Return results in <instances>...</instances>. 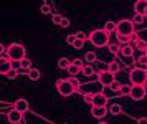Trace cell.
<instances>
[{
	"mask_svg": "<svg viewBox=\"0 0 147 124\" xmlns=\"http://www.w3.org/2000/svg\"><path fill=\"white\" fill-rule=\"evenodd\" d=\"M109 35L111 33H107L104 28L93 30V32L89 33V41L96 48H104V46H109Z\"/></svg>",
	"mask_w": 147,
	"mask_h": 124,
	"instance_id": "obj_1",
	"label": "cell"
},
{
	"mask_svg": "<svg viewBox=\"0 0 147 124\" xmlns=\"http://www.w3.org/2000/svg\"><path fill=\"white\" fill-rule=\"evenodd\" d=\"M7 56L12 60V61H22V60L27 58V50H25V46L20 45V43H12V45L8 46Z\"/></svg>",
	"mask_w": 147,
	"mask_h": 124,
	"instance_id": "obj_2",
	"label": "cell"
},
{
	"mask_svg": "<svg viewBox=\"0 0 147 124\" xmlns=\"http://www.w3.org/2000/svg\"><path fill=\"white\" fill-rule=\"evenodd\" d=\"M134 26H136V23H134L132 20H121L119 23H117V30H116V35H121V37H132L134 33Z\"/></svg>",
	"mask_w": 147,
	"mask_h": 124,
	"instance_id": "obj_3",
	"label": "cell"
},
{
	"mask_svg": "<svg viewBox=\"0 0 147 124\" xmlns=\"http://www.w3.org/2000/svg\"><path fill=\"white\" fill-rule=\"evenodd\" d=\"M129 79L132 85H146L147 83V70L144 68H132L129 73Z\"/></svg>",
	"mask_w": 147,
	"mask_h": 124,
	"instance_id": "obj_4",
	"label": "cell"
},
{
	"mask_svg": "<svg viewBox=\"0 0 147 124\" xmlns=\"http://www.w3.org/2000/svg\"><path fill=\"white\" fill-rule=\"evenodd\" d=\"M56 89H58V93H60L61 96H65V98H68V96H71L73 93H76L73 85L69 83V79H56Z\"/></svg>",
	"mask_w": 147,
	"mask_h": 124,
	"instance_id": "obj_5",
	"label": "cell"
},
{
	"mask_svg": "<svg viewBox=\"0 0 147 124\" xmlns=\"http://www.w3.org/2000/svg\"><path fill=\"white\" fill-rule=\"evenodd\" d=\"M98 79H99V83L102 86H106V88H111V85H113L114 81V75L111 71H99L98 73Z\"/></svg>",
	"mask_w": 147,
	"mask_h": 124,
	"instance_id": "obj_6",
	"label": "cell"
},
{
	"mask_svg": "<svg viewBox=\"0 0 147 124\" xmlns=\"http://www.w3.org/2000/svg\"><path fill=\"white\" fill-rule=\"evenodd\" d=\"M131 98H132L134 101H140V99L146 98V88H144V85H132Z\"/></svg>",
	"mask_w": 147,
	"mask_h": 124,
	"instance_id": "obj_7",
	"label": "cell"
},
{
	"mask_svg": "<svg viewBox=\"0 0 147 124\" xmlns=\"http://www.w3.org/2000/svg\"><path fill=\"white\" fill-rule=\"evenodd\" d=\"M12 70H13L12 68V60L8 58V56H2V60H0V73L3 76H7Z\"/></svg>",
	"mask_w": 147,
	"mask_h": 124,
	"instance_id": "obj_8",
	"label": "cell"
},
{
	"mask_svg": "<svg viewBox=\"0 0 147 124\" xmlns=\"http://www.w3.org/2000/svg\"><path fill=\"white\" fill-rule=\"evenodd\" d=\"M22 114H23V112L17 111V109H12V111L7 112V121L10 124H20L22 119H23V116H22Z\"/></svg>",
	"mask_w": 147,
	"mask_h": 124,
	"instance_id": "obj_9",
	"label": "cell"
},
{
	"mask_svg": "<svg viewBox=\"0 0 147 124\" xmlns=\"http://www.w3.org/2000/svg\"><path fill=\"white\" fill-rule=\"evenodd\" d=\"M109 101L104 93H96L94 94V101H93V106H98V108H106V103Z\"/></svg>",
	"mask_w": 147,
	"mask_h": 124,
	"instance_id": "obj_10",
	"label": "cell"
},
{
	"mask_svg": "<svg viewBox=\"0 0 147 124\" xmlns=\"http://www.w3.org/2000/svg\"><path fill=\"white\" fill-rule=\"evenodd\" d=\"M13 109H17V111H20V112H27L30 109V103H28L27 99L20 98L13 103Z\"/></svg>",
	"mask_w": 147,
	"mask_h": 124,
	"instance_id": "obj_11",
	"label": "cell"
},
{
	"mask_svg": "<svg viewBox=\"0 0 147 124\" xmlns=\"http://www.w3.org/2000/svg\"><path fill=\"white\" fill-rule=\"evenodd\" d=\"M134 10H136V13H139V15H146V12H147V0H136V3H134Z\"/></svg>",
	"mask_w": 147,
	"mask_h": 124,
	"instance_id": "obj_12",
	"label": "cell"
},
{
	"mask_svg": "<svg viewBox=\"0 0 147 124\" xmlns=\"http://www.w3.org/2000/svg\"><path fill=\"white\" fill-rule=\"evenodd\" d=\"M107 114L106 108H98V106H91V116L96 119H102Z\"/></svg>",
	"mask_w": 147,
	"mask_h": 124,
	"instance_id": "obj_13",
	"label": "cell"
},
{
	"mask_svg": "<svg viewBox=\"0 0 147 124\" xmlns=\"http://www.w3.org/2000/svg\"><path fill=\"white\" fill-rule=\"evenodd\" d=\"M134 51H136V48H134L132 45H122V48H121V55H122L124 58L134 56Z\"/></svg>",
	"mask_w": 147,
	"mask_h": 124,
	"instance_id": "obj_14",
	"label": "cell"
},
{
	"mask_svg": "<svg viewBox=\"0 0 147 124\" xmlns=\"http://www.w3.org/2000/svg\"><path fill=\"white\" fill-rule=\"evenodd\" d=\"M71 63H73V61H69L68 58L63 56V58L58 60V68H60V70H66V71H68V68L71 66Z\"/></svg>",
	"mask_w": 147,
	"mask_h": 124,
	"instance_id": "obj_15",
	"label": "cell"
},
{
	"mask_svg": "<svg viewBox=\"0 0 147 124\" xmlns=\"http://www.w3.org/2000/svg\"><path fill=\"white\" fill-rule=\"evenodd\" d=\"M109 112H111L113 116H119L121 112H122V106H121L119 103H114V104H111V108H109Z\"/></svg>",
	"mask_w": 147,
	"mask_h": 124,
	"instance_id": "obj_16",
	"label": "cell"
},
{
	"mask_svg": "<svg viewBox=\"0 0 147 124\" xmlns=\"http://www.w3.org/2000/svg\"><path fill=\"white\" fill-rule=\"evenodd\" d=\"M40 76H41V73H40V70H36V68H33V70L28 71V78L32 79V81H38Z\"/></svg>",
	"mask_w": 147,
	"mask_h": 124,
	"instance_id": "obj_17",
	"label": "cell"
},
{
	"mask_svg": "<svg viewBox=\"0 0 147 124\" xmlns=\"http://www.w3.org/2000/svg\"><path fill=\"white\" fill-rule=\"evenodd\" d=\"M121 70H122V66L119 65V61H111V63H109V71L113 73V75L119 73Z\"/></svg>",
	"mask_w": 147,
	"mask_h": 124,
	"instance_id": "obj_18",
	"label": "cell"
},
{
	"mask_svg": "<svg viewBox=\"0 0 147 124\" xmlns=\"http://www.w3.org/2000/svg\"><path fill=\"white\" fill-rule=\"evenodd\" d=\"M84 61H86V63H96V61H98L96 53L94 51H86V55H84Z\"/></svg>",
	"mask_w": 147,
	"mask_h": 124,
	"instance_id": "obj_19",
	"label": "cell"
},
{
	"mask_svg": "<svg viewBox=\"0 0 147 124\" xmlns=\"http://www.w3.org/2000/svg\"><path fill=\"white\" fill-rule=\"evenodd\" d=\"M104 30H106L107 33L116 32V30H117V23H114V22H111V20H109V22H106V23H104Z\"/></svg>",
	"mask_w": 147,
	"mask_h": 124,
	"instance_id": "obj_20",
	"label": "cell"
},
{
	"mask_svg": "<svg viewBox=\"0 0 147 124\" xmlns=\"http://www.w3.org/2000/svg\"><path fill=\"white\" fill-rule=\"evenodd\" d=\"M68 79H69V83L73 85V88L76 89V93H80V91H81V83H80V79L76 78V76H69Z\"/></svg>",
	"mask_w": 147,
	"mask_h": 124,
	"instance_id": "obj_21",
	"label": "cell"
},
{
	"mask_svg": "<svg viewBox=\"0 0 147 124\" xmlns=\"http://www.w3.org/2000/svg\"><path fill=\"white\" fill-rule=\"evenodd\" d=\"M107 48H109V51L113 53V55H116V56H117V55H121V48H122V46L117 45V43H109V46H107Z\"/></svg>",
	"mask_w": 147,
	"mask_h": 124,
	"instance_id": "obj_22",
	"label": "cell"
},
{
	"mask_svg": "<svg viewBox=\"0 0 147 124\" xmlns=\"http://www.w3.org/2000/svg\"><path fill=\"white\" fill-rule=\"evenodd\" d=\"M80 71H83V70H81L80 66H76L74 63H71V66L68 68V73H69V76H78V75H80Z\"/></svg>",
	"mask_w": 147,
	"mask_h": 124,
	"instance_id": "obj_23",
	"label": "cell"
},
{
	"mask_svg": "<svg viewBox=\"0 0 147 124\" xmlns=\"http://www.w3.org/2000/svg\"><path fill=\"white\" fill-rule=\"evenodd\" d=\"M132 46L136 48V50H142V53H146V50H147V43L144 41V40H139V41L132 43Z\"/></svg>",
	"mask_w": 147,
	"mask_h": 124,
	"instance_id": "obj_24",
	"label": "cell"
},
{
	"mask_svg": "<svg viewBox=\"0 0 147 124\" xmlns=\"http://www.w3.org/2000/svg\"><path fill=\"white\" fill-rule=\"evenodd\" d=\"M137 65H139V68L147 70V56H146V53H142L139 58H137Z\"/></svg>",
	"mask_w": 147,
	"mask_h": 124,
	"instance_id": "obj_25",
	"label": "cell"
},
{
	"mask_svg": "<svg viewBox=\"0 0 147 124\" xmlns=\"http://www.w3.org/2000/svg\"><path fill=\"white\" fill-rule=\"evenodd\" d=\"M131 91H132V86L131 85H122L119 96H131Z\"/></svg>",
	"mask_w": 147,
	"mask_h": 124,
	"instance_id": "obj_26",
	"label": "cell"
},
{
	"mask_svg": "<svg viewBox=\"0 0 147 124\" xmlns=\"http://www.w3.org/2000/svg\"><path fill=\"white\" fill-rule=\"evenodd\" d=\"M22 70H25V71H30V70H33V68H32V60H30V58L22 60Z\"/></svg>",
	"mask_w": 147,
	"mask_h": 124,
	"instance_id": "obj_27",
	"label": "cell"
},
{
	"mask_svg": "<svg viewBox=\"0 0 147 124\" xmlns=\"http://www.w3.org/2000/svg\"><path fill=\"white\" fill-rule=\"evenodd\" d=\"M83 75H84V76H93L94 75V68H93V65H86L84 66V68H83Z\"/></svg>",
	"mask_w": 147,
	"mask_h": 124,
	"instance_id": "obj_28",
	"label": "cell"
},
{
	"mask_svg": "<svg viewBox=\"0 0 147 124\" xmlns=\"http://www.w3.org/2000/svg\"><path fill=\"white\" fill-rule=\"evenodd\" d=\"M144 20H146V17H144V15L136 13V15H134V18H132V22L136 23V25H140V23H144Z\"/></svg>",
	"mask_w": 147,
	"mask_h": 124,
	"instance_id": "obj_29",
	"label": "cell"
},
{
	"mask_svg": "<svg viewBox=\"0 0 147 124\" xmlns=\"http://www.w3.org/2000/svg\"><path fill=\"white\" fill-rule=\"evenodd\" d=\"M83 98H84V103H88V104L93 106V101H94V94H93V93H84V96H83Z\"/></svg>",
	"mask_w": 147,
	"mask_h": 124,
	"instance_id": "obj_30",
	"label": "cell"
},
{
	"mask_svg": "<svg viewBox=\"0 0 147 124\" xmlns=\"http://www.w3.org/2000/svg\"><path fill=\"white\" fill-rule=\"evenodd\" d=\"M63 18H65V17H61L60 13H53V17H51V20H53V23H56V25H61V22H63Z\"/></svg>",
	"mask_w": 147,
	"mask_h": 124,
	"instance_id": "obj_31",
	"label": "cell"
},
{
	"mask_svg": "<svg viewBox=\"0 0 147 124\" xmlns=\"http://www.w3.org/2000/svg\"><path fill=\"white\" fill-rule=\"evenodd\" d=\"M40 12L43 13V15H50V13H51V7L48 5V3H43L41 8H40Z\"/></svg>",
	"mask_w": 147,
	"mask_h": 124,
	"instance_id": "obj_32",
	"label": "cell"
},
{
	"mask_svg": "<svg viewBox=\"0 0 147 124\" xmlns=\"http://www.w3.org/2000/svg\"><path fill=\"white\" fill-rule=\"evenodd\" d=\"M78 40V37H76V33H71V35H68L66 37V43L68 45H74V41Z\"/></svg>",
	"mask_w": 147,
	"mask_h": 124,
	"instance_id": "obj_33",
	"label": "cell"
},
{
	"mask_svg": "<svg viewBox=\"0 0 147 124\" xmlns=\"http://www.w3.org/2000/svg\"><path fill=\"white\" fill-rule=\"evenodd\" d=\"M121 88H122V85H121L119 81H114L113 85H111V89H113L114 93H121Z\"/></svg>",
	"mask_w": 147,
	"mask_h": 124,
	"instance_id": "obj_34",
	"label": "cell"
},
{
	"mask_svg": "<svg viewBox=\"0 0 147 124\" xmlns=\"http://www.w3.org/2000/svg\"><path fill=\"white\" fill-rule=\"evenodd\" d=\"M117 41H119V43H122V45H129L131 38H129V37H121V35H117Z\"/></svg>",
	"mask_w": 147,
	"mask_h": 124,
	"instance_id": "obj_35",
	"label": "cell"
},
{
	"mask_svg": "<svg viewBox=\"0 0 147 124\" xmlns=\"http://www.w3.org/2000/svg\"><path fill=\"white\" fill-rule=\"evenodd\" d=\"M76 37H78L80 40H83V41L89 40V35H86V33H84V32H81V30H80V32H76Z\"/></svg>",
	"mask_w": 147,
	"mask_h": 124,
	"instance_id": "obj_36",
	"label": "cell"
},
{
	"mask_svg": "<svg viewBox=\"0 0 147 124\" xmlns=\"http://www.w3.org/2000/svg\"><path fill=\"white\" fill-rule=\"evenodd\" d=\"M74 48H76V50H81V48H83V46H84V41H83V40H80V38H78V40H76V41H74Z\"/></svg>",
	"mask_w": 147,
	"mask_h": 124,
	"instance_id": "obj_37",
	"label": "cell"
},
{
	"mask_svg": "<svg viewBox=\"0 0 147 124\" xmlns=\"http://www.w3.org/2000/svg\"><path fill=\"white\" fill-rule=\"evenodd\" d=\"M17 76H18V71H17V70H12V71L7 75V78H10V79H15Z\"/></svg>",
	"mask_w": 147,
	"mask_h": 124,
	"instance_id": "obj_38",
	"label": "cell"
},
{
	"mask_svg": "<svg viewBox=\"0 0 147 124\" xmlns=\"http://www.w3.org/2000/svg\"><path fill=\"white\" fill-rule=\"evenodd\" d=\"M12 68H13V70H17V71H18V70H20V68H22V61H12Z\"/></svg>",
	"mask_w": 147,
	"mask_h": 124,
	"instance_id": "obj_39",
	"label": "cell"
},
{
	"mask_svg": "<svg viewBox=\"0 0 147 124\" xmlns=\"http://www.w3.org/2000/svg\"><path fill=\"white\" fill-rule=\"evenodd\" d=\"M73 63H74V65H76V66H80L81 70H83V68H84V66H86V65H83V60H80V58L73 60Z\"/></svg>",
	"mask_w": 147,
	"mask_h": 124,
	"instance_id": "obj_40",
	"label": "cell"
},
{
	"mask_svg": "<svg viewBox=\"0 0 147 124\" xmlns=\"http://www.w3.org/2000/svg\"><path fill=\"white\" fill-rule=\"evenodd\" d=\"M71 25V23H69V18H63V22H61V26H65V28H66V26H69Z\"/></svg>",
	"mask_w": 147,
	"mask_h": 124,
	"instance_id": "obj_41",
	"label": "cell"
},
{
	"mask_svg": "<svg viewBox=\"0 0 147 124\" xmlns=\"http://www.w3.org/2000/svg\"><path fill=\"white\" fill-rule=\"evenodd\" d=\"M7 51H8V48L3 43H0V53H7Z\"/></svg>",
	"mask_w": 147,
	"mask_h": 124,
	"instance_id": "obj_42",
	"label": "cell"
},
{
	"mask_svg": "<svg viewBox=\"0 0 147 124\" xmlns=\"http://www.w3.org/2000/svg\"><path fill=\"white\" fill-rule=\"evenodd\" d=\"M137 124H147V118H140V119H137Z\"/></svg>",
	"mask_w": 147,
	"mask_h": 124,
	"instance_id": "obj_43",
	"label": "cell"
},
{
	"mask_svg": "<svg viewBox=\"0 0 147 124\" xmlns=\"http://www.w3.org/2000/svg\"><path fill=\"white\" fill-rule=\"evenodd\" d=\"M144 88H146V96H147V85H144Z\"/></svg>",
	"mask_w": 147,
	"mask_h": 124,
	"instance_id": "obj_44",
	"label": "cell"
},
{
	"mask_svg": "<svg viewBox=\"0 0 147 124\" xmlns=\"http://www.w3.org/2000/svg\"><path fill=\"white\" fill-rule=\"evenodd\" d=\"M144 17H146V20H147V12H146V15H144Z\"/></svg>",
	"mask_w": 147,
	"mask_h": 124,
	"instance_id": "obj_45",
	"label": "cell"
},
{
	"mask_svg": "<svg viewBox=\"0 0 147 124\" xmlns=\"http://www.w3.org/2000/svg\"><path fill=\"white\" fill-rule=\"evenodd\" d=\"M99 124H107V123H99Z\"/></svg>",
	"mask_w": 147,
	"mask_h": 124,
	"instance_id": "obj_46",
	"label": "cell"
},
{
	"mask_svg": "<svg viewBox=\"0 0 147 124\" xmlns=\"http://www.w3.org/2000/svg\"><path fill=\"white\" fill-rule=\"evenodd\" d=\"M146 56H147V50H146Z\"/></svg>",
	"mask_w": 147,
	"mask_h": 124,
	"instance_id": "obj_47",
	"label": "cell"
}]
</instances>
